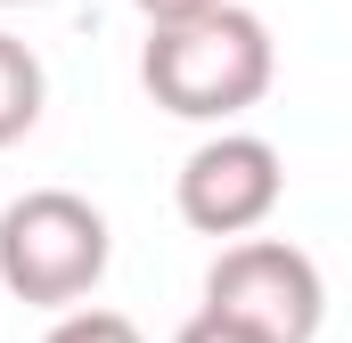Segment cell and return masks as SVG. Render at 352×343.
Returning a JSON list of instances; mask_svg holds the SVG:
<instances>
[{"instance_id":"8","label":"cell","mask_w":352,"mask_h":343,"mask_svg":"<svg viewBox=\"0 0 352 343\" xmlns=\"http://www.w3.org/2000/svg\"><path fill=\"white\" fill-rule=\"evenodd\" d=\"M131 8H140V16L156 25V16H188V8H205V0H131Z\"/></svg>"},{"instance_id":"6","label":"cell","mask_w":352,"mask_h":343,"mask_svg":"<svg viewBox=\"0 0 352 343\" xmlns=\"http://www.w3.org/2000/svg\"><path fill=\"white\" fill-rule=\"evenodd\" d=\"M50 343H148L123 311H66L58 327H50Z\"/></svg>"},{"instance_id":"9","label":"cell","mask_w":352,"mask_h":343,"mask_svg":"<svg viewBox=\"0 0 352 343\" xmlns=\"http://www.w3.org/2000/svg\"><path fill=\"white\" fill-rule=\"evenodd\" d=\"M0 8H41V0H0Z\"/></svg>"},{"instance_id":"7","label":"cell","mask_w":352,"mask_h":343,"mask_svg":"<svg viewBox=\"0 0 352 343\" xmlns=\"http://www.w3.org/2000/svg\"><path fill=\"white\" fill-rule=\"evenodd\" d=\"M173 343H270L263 327H246V319H230V311H197Z\"/></svg>"},{"instance_id":"2","label":"cell","mask_w":352,"mask_h":343,"mask_svg":"<svg viewBox=\"0 0 352 343\" xmlns=\"http://www.w3.org/2000/svg\"><path fill=\"white\" fill-rule=\"evenodd\" d=\"M107 261H115L107 213L74 188H33L0 213V286L33 311H74L107 278Z\"/></svg>"},{"instance_id":"3","label":"cell","mask_w":352,"mask_h":343,"mask_svg":"<svg viewBox=\"0 0 352 343\" xmlns=\"http://www.w3.org/2000/svg\"><path fill=\"white\" fill-rule=\"evenodd\" d=\"M205 311H230V319L263 327L270 343H311L320 319H328V286H320V261L303 246H287V237H238L205 270Z\"/></svg>"},{"instance_id":"4","label":"cell","mask_w":352,"mask_h":343,"mask_svg":"<svg viewBox=\"0 0 352 343\" xmlns=\"http://www.w3.org/2000/svg\"><path fill=\"white\" fill-rule=\"evenodd\" d=\"M278 196H287L278 147L254 131H221L180 164V221L197 237H254L278 213Z\"/></svg>"},{"instance_id":"1","label":"cell","mask_w":352,"mask_h":343,"mask_svg":"<svg viewBox=\"0 0 352 343\" xmlns=\"http://www.w3.org/2000/svg\"><path fill=\"white\" fill-rule=\"evenodd\" d=\"M270 25L238 0H205L188 16H156L140 49L148 98L180 123H230L270 90Z\"/></svg>"},{"instance_id":"5","label":"cell","mask_w":352,"mask_h":343,"mask_svg":"<svg viewBox=\"0 0 352 343\" xmlns=\"http://www.w3.org/2000/svg\"><path fill=\"white\" fill-rule=\"evenodd\" d=\"M41 58L16 41V33H0V147H16L33 123H41Z\"/></svg>"}]
</instances>
